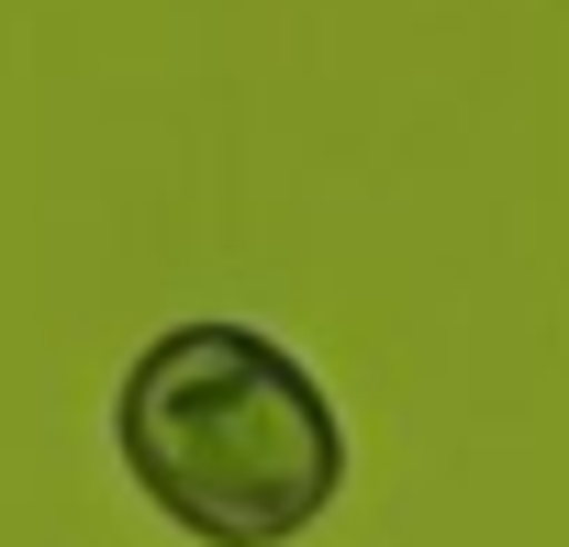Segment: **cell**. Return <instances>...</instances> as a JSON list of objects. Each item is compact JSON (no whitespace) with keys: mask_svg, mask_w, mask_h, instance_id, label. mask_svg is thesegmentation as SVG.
Listing matches in <instances>:
<instances>
[{"mask_svg":"<svg viewBox=\"0 0 569 547\" xmlns=\"http://www.w3.org/2000/svg\"><path fill=\"white\" fill-rule=\"evenodd\" d=\"M112 447L190 547H291L347 491L336 391L257 325H168L112 391Z\"/></svg>","mask_w":569,"mask_h":547,"instance_id":"obj_1","label":"cell"}]
</instances>
